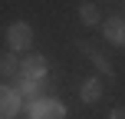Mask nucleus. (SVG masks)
<instances>
[{
    "label": "nucleus",
    "mask_w": 125,
    "mask_h": 119,
    "mask_svg": "<svg viewBox=\"0 0 125 119\" xmlns=\"http://www.w3.org/2000/svg\"><path fill=\"white\" fill-rule=\"evenodd\" d=\"M0 73H3V76H10V73H20V60L13 56V50L0 53Z\"/></svg>",
    "instance_id": "nucleus-9"
},
{
    "label": "nucleus",
    "mask_w": 125,
    "mask_h": 119,
    "mask_svg": "<svg viewBox=\"0 0 125 119\" xmlns=\"http://www.w3.org/2000/svg\"><path fill=\"white\" fill-rule=\"evenodd\" d=\"M79 20L86 26H95V23H99V7H95V3H82L79 7Z\"/></svg>",
    "instance_id": "nucleus-10"
},
{
    "label": "nucleus",
    "mask_w": 125,
    "mask_h": 119,
    "mask_svg": "<svg viewBox=\"0 0 125 119\" xmlns=\"http://www.w3.org/2000/svg\"><path fill=\"white\" fill-rule=\"evenodd\" d=\"M46 69H50V63L40 53H30L20 60V76H26V79H46Z\"/></svg>",
    "instance_id": "nucleus-4"
},
{
    "label": "nucleus",
    "mask_w": 125,
    "mask_h": 119,
    "mask_svg": "<svg viewBox=\"0 0 125 119\" xmlns=\"http://www.w3.org/2000/svg\"><path fill=\"white\" fill-rule=\"evenodd\" d=\"M13 89H17L26 103H30V99H40V96H43V79H26V76H20Z\"/></svg>",
    "instance_id": "nucleus-7"
},
{
    "label": "nucleus",
    "mask_w": 125,
    "mask_h": 119,
    "mask_svg": "<svg viewBox=\"0 0 125 119\" xmlns=\"http://www.w3.org/2000/svg\"><path fill=\"white\" fill-rule=\"evenodd\" d=\"M7 46H10V50H26V46H33V26L26 23V20L10 23L7 26Z\"/></svg>",
    "instance_id": "nucleus-2"
},
{
    "label": "nucleus",
    "mask_w": 125,
    "mask_h": 119,
    "mask_svg": "<svg viewBox=\"0 0 125 119\" xmlns=\"http://www.w3.org/2000/svg\"><path fill=\"white\" fill-rule=\"evenodd\" d=\"M102 37L112 46H125V17H109L102 20Z\"/></svg>",
    "instance_id": "nucleus-5"
},
{
    "label": "nucleus",
    "mask_w": 125,
    "mask_h": 119,
    "mask_svg": "<svg viewBox=\"0 0 125 119\" xmlns=\"http://www.w3.org/2000/svg\"><path fill=\"white\" fill-rule=\"evenodd\" d=\"M23 109H26L30 119H66V106H62L59 99H46V96L30 99Z\"/></svg>",
    "instance_id": "nucleus-1"
},
{
    "label": "nucleus",
    "mask_w": 125,
    "mask_h": 119,
    "mask_svg": "<svg viewBox=\"0 0 125 119\" xmlns=\"http://www.w3.org/2000/svg\"><path fill=\"white\" fill-rule=\"evenodd\" d=\"M79 96H82V103H99L102 99V83L99 79H86L79 86Z\"/></svg>",
    "instance_id": "nucleus-8"
},
{
    "label": "nucleus",
    "mask_w": 125,
    "mask_h": 119,
    "mask_svg": "<svg viewBox=\"0 0 125 119\" xmlns=\"http://www.w3.org/2000/svg\"><path fill=\"white\" fill-rule=\"evenodd\" d=\"M109 119H125V106H122V109H112V116H109Z\"/></svg>",
    "instance_id": "nucleus-11"
},
{
    "label": "nucleus",
    "mask_w": 125,
    "mask_h": 119,
    "mask_svg": "<svg viewBox=\"0 0 125 119\" xmlns=\"http://www.w3.org/2000/svg\"><path fill=\"white\" fill-rule=\"evenodd\" d=\"M76 46H79V50H82V53H86V56H89V60H92V63H95V66H99V73H105V76H115V69H112V63H109L105 56H102V53H99V50H95V46H92V43H86V40H76Z\"/></svg>",
    "instance_id": "nucleus-6"
},
{
    "label": "nucleus",
    "mask_w": 125,
    "mask_h": 119,
    "mask_svg": "<svg viewBox=\"0 0 125 119\" xmlns=\"http://www.w3.org/2000/svg\"><path fill=\"white\" fill-rule=\"evenodd\" d=\"M23 109V96L13 86H0V119H13Z\"/></svg>",
    "instance_id": "nucleus-3"
}]
</instances>
